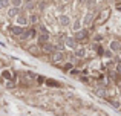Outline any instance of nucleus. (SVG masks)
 Wrapping results in <instances>:
<instances>
[{
    "mask_svg": "<svg viewBox=\"0 0 121 116\" xmlns=\"http://www.w3.org/2000/svg\"><path fill=\"white\" fill-rule=\"evenodd\" d=\"M92 18H94V14H92V12H89V14L86 15V18H84V26H87V24L91 23Z\"/></svg>",
    "mask_w": 121,
    "mask_h": 116,
    "instance_id": "423d86ee",
    "label": "nucleus"
},
{
    "mask_svg": "<svg viewBox=\"0 0 121 116\" xmlns=\"http://www.w3.org/2000/svg\"><path fill=\"white\" fill-rule=\"evenodd\" d=\"M17 12H18L17 8H12V9H9V11H8V15H9V17H15V15H17Z\"/></svg>",
    "mask_w": 121,
    "mask_h": 116,
    "instance_id": "0eeeda50",
    "label": "nucleus"
},
{
    "mask_svg": "<svg viewBox=\"0 0 121 116\" xmlns=\"http://www.w3.org/2000/svg\"><path fill=\"white\" fill-rule=\"evenodd\" d=\"M26 6H28V8H34V6H35V2H34V0H28Z\"/></svg>",
    "mask_w": 121,
    "mask_h": 116,
    "instance_id": "f8f14e48",
    "label": "nucleus"
},
{
    "mask_svg": "<svg viewBox=\"0 0 121 116\" xmlns=\"http://www.w3.org/2000/svg\"><path fill=\"white\" fill-rule=\"evenodd\" d=\"M75 55H77V57H84V55H86V52H84V49H78V51L77 52H75Z\"/></svg>",
    "mask_w": 121,
    "mask_h": 116,
    "instance_id": "9d476101",
    "label": "nucleus"
},
{
    "mask_svg": "<svg viewBox=\"0 0 121 116\" xmlns=\"http://www.w3.org/2000/svg\"><path fill=\"white\" fill-rule=\"evenodd\" d=\"M18 23H20V24H26L28 23L26 15H20V17H18Z\"/></svg>",
    "mask_w": 121,
    "mask_h": 116,
    "instance_id": "6e6552de",
    "label": "nucleus"
},
{
    "mask_svg": "<svg viewBox=\"0 0 121 116\" xmlns=\"http://www.w3.org/2000/svg\"><path fill=\"white\" fill-rule=\"evenodd\" d=\"M9 31H11L12 34H15V35L25 32V29H23V28H20V26H11V28H9Z\"/></svg>",
    "mask_w": 121,
    "mask_h": 116,
    "instance_id": "7ed1b4c3",
    "label": "nucleus"
},
{
    "mask_svg": "<svg viewBox=\"0 0 121 116\" xmlns=\"http://www.w3.org/2000/svg\"><path fill=\"white\" fill-rule=\"evenodd\" d=\"M3 76H5V78H12V73L6 70V72H3Z\"/></svg>",
    "mask_w": 121,
    "mask_h": 116,
    "instance_id": "f3484780",
    "label": "nucleus"
},
{
    "mask_svg": "<svg viewBox=\"0 0 121 116\" xmlns=\"http://www.w3.org/2000/svg\"><path fill=\"white\" fill-rule=\"evenodd\" d=\"M46 83H48V84H49V86H55V87H58V86H60V84H58V83H55V81H52V80H48V81H46Z\"/></svg>",
    "mask_w": 121,
    "mask_h": 116,
    "instance_id": "4468645a",
    "label": "nucleus"
},
{
    "mask_svg": "<svg viewBox=\"0 0 121 116\" xmlns=\"http://www.w3.org/2000/svg\"><path fill=\"white\" fill-rule=\"evenodd\" d=\"M8 0H0V8H5V6H8Z\"/></svg>",
    "mask_w": 121,
    "mask_h": 116,
    "instance_id": "dca6fc26",
    "label": "nucleus"
},
{
    "mask_svg": "<svg viewBox=\"0 0 121 116\" xmlns=\"http://www.w3.org/2000/svg\"><path fill=\"white\" fill-rule=\"evenodd\" d=\"M120 55H121V49H120Z\"/></svg>",
    "mask_w": 121,
    "mask_h": 116,
    "instance_id": "412c9836",
    "label": "nucleus"
},
{
    "mask_svg": "<svg viewBox=\"0 0 121 116\" xmlns=\"http://www.w3.org/2000/svg\"><path fill=\"white\" fill-rule=\"evenodd\" d=\"M52 61H54V63H61V61H63V55L60 54V52L52 54Z\"/></svg>",
    "mask_w": 121,
    "mask_h": 116,
    "instance_id": "20e7f679",
    "label": "nucleus"
},
{
    "mask_svg": "<svg viewBox=\"0 0 121 116\" xmlns=\"http://www.w3.org/2000/svg\"><path fill=\"white\" fill-rule=\"evenodd\" d=\"M66 44H68L69 48H75V41L72 38H66Z\"/></svg>",
    "mask_w": 121,
    "mask_h": 116,
    "instance_id": "1a4fd4ad",
    "label": "nucleus"
},
{
    "mask_svg": "<svg viewBox=\"0 0 121 116\" xmlns=\"http://www.w3.org/2000/svg\"><path fill=\"white\" fill-rule=\"evenodd\" d=\"M110 49H112V51H120L121 49V43L120 41H112L110 43Z\"/></svg>",
    "mask_w": 121,
    "mask_h": 116,
    "instance_id": "39448f33",
    "label": "nucleus"
},
{
    "mask_svg": "<svg viewBox=\"0 0 121 116\" xmlns=\"http://www.w3.org/2000/svg\"><path fill=\"white\" fill-rule=\"evenodd\" d=\"M20 3H22L20 0H12V5H14V8H17V6L20 5Z\"/></svg>",
    "mask_w": 121,
    "mask_h": 116,
    "instance_id": "a211bd4d",
    "label": "nucleus"
},
{
    "mask_svg": "<svg viewBox=\"0 0 121 116\" xmlns=\"http://www.w3.org/2000/svg\"><path fill=\"white\" fill-rule=\"evenodd\" d=\"M60 23H61V24H65V26H66V24L69 23V18H68V17H60Z\"/></svg>",
    "mask_w": 121,
    "mask_h": 116,
    "instance_id": "9b49d317",
    "label": "nucleus"
},
{
    "mask_svg": "<svg viewBox=\"0 0 121 116\" xmlns=\"http://www.w3.org/2000/svg\"><path fill=\"white\" fill-rule=\"evenodd\" d=\"M117 70H118V73L121 75V64H118V66H117Z\"/></svg>",
    "mask_w": 121,
    "mask_h": 116,
    "instance_id": "aec40b11",
    "label": "nucleus"
},
{
    "mask_svg": "<svg viewBox=\"0 0 121 116\" xmlns=\"http://www.w3.org/2000/svg\"><path fill=\"white\" fill-rule=\"evenodd\" d=\"M77 37H78V40H84L86 38V32H78Z\"/></svg>",
    "mask_w": 121,
    "mask_h": 116,
    "instance_id": "ddd939ff",
    "label": "nucleus"
},
{
    "mask_svg": "<svg viewBox=\"0 0 121 116\" xmlns=\"http://www.w3.org/2000/svg\"><path fill=\"white\" fill-rule=\"evenodd\" d=\"M34 37H35V31H26V32L22 34V38H25V40L34 38Z\"/></svg>",
    "mask_w": 121,
    "mask_h": 116,
    "instance_id": "f03ea898",
    "label": "nucleus"
},
{
    "mask_svg": "<svg viewBox=\"0 0 121 116\" xmlns=\"http://www.w3.org/2000/svg\"><path fill=\"white\" fill-rule=\"evenodd\" d=\"M109 15H110V9H104V11L100 14V17H98L97 20H95V23H97V24H103L104 21H106L107 18H109Z\"/></svg>",
    "mask_w": 121,
    "mask_h": 116,
    "instance_id": "f257e3e1",
    "label": "nucleus"
},
{
    "mask_svg": "<svg viewBox=\"0 0 121 116\" xmlns=\"http://www.w3.org/2000/svg\"><path fill=\"white\" fill-rule=\"evenodd\" d=\"M31 21H32V23H37V21H39V17H37V15H32V17H31Z\"/></svg>",
    "mask_w": 121,
    "mask_h": 116,
    "instance_id": "6ab92c4d",
    "label": "nucleus"
},
{
    "mask_svg": "<svg viewBox=\"0 0 121 116\" xmlns=\"http://www.w3.org/2000/svg\"><path fill=\"white\" fill-rule=\"evenodd\" d=\"M80 24H81V23H80V21H78V20L75 21V23H74V31H78V29H80V28H81Z\"/></svg>",
    "mask_w": 121,
    "mask_h": 116,
    "instance_id": "2eb2a0df",
    "label": "nucleus"
}]
</instances>
